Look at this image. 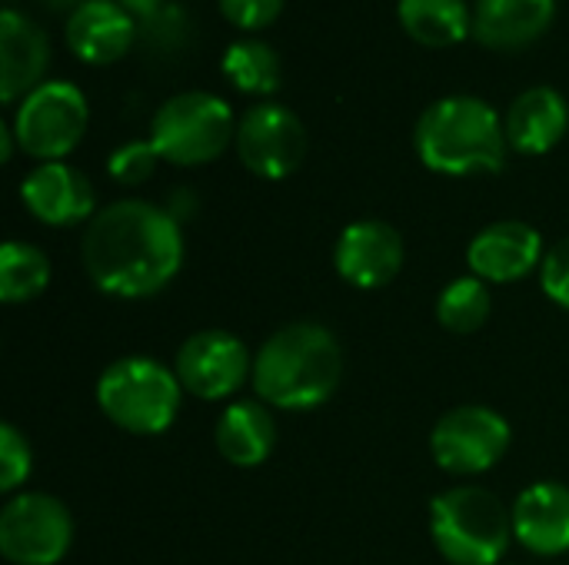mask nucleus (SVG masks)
Returning <instances> with one entry per match:
<instances>
[{"label": "nucleus", "mask_w": 569, "mask_h": 565, "mask_svg": "<svg viewBox=\"0 0 569 565\" xmlns=\"http://www.w3.org/2000/svg\"><path fill=\"white\" fill-rule=\"evenodd\" d=\"M80 260L100 293L143 300L180 273L183 233L170 210L147 200H117L87 223Z\"/></svg>", "instance_id": "obj_1"}, {"label": "nucleus", "mask_w": 569, "mask_h": 565, "mask_svg": "<svg viewBox=\"0 0 569 565\" xmlns=\"http://www.w3.org/2000/svg\"><path fill=\"white\" fill-rule=\"evenodd\" d=\"M253 390L277 410H317L343 380V350L320 323H287L253 356Z\"/></svg>", "instance_id": "obj_2"}, {"label": "nucleus", "mask_w": 569, "mask_h": 565, "mask_svg": "<svg viewBox=\"0 0 569 565\" xmlns=\"http://www.w3.org/2000/svg\"><path fill=\"white\" fill-rule=\"evenodd\" d=\"M413 147L420 163L433 173H497L507 163V127L487 100L453 93L440 97L420 113L413 127Z\"/></svg>", "instance_id": "obj_3"}, {"label": "nucleus", "mask_w": 569, "mask_h": 565, "mask_svg": "<svg viewBox=\"0 0 569 565\" xmlns=\"http://www.w3.org/2000/svg\"><path fill=\"white\" fill-rule=\"evenodd\" d=\"M430 536L450 565H497L513 539V516L490 490L453 486L430 506Z\"/></svg>", "instance_id": "obj_4"}, {"label": "nucleus", "mask_w": 569, "mask_h": 565, "mask_svg": "<svg viewBox=\"0 0 569 565\" xmlns=\"http://www.w3.org/2000/svg\"><path fill=\"white\" fill-rule=\"evenodd\" d=\"M183 386L173 370L147 356H123L97 380L100 413L123 433L160 436L180 413Z\"/></svg>", "instance_id": "obj_5"}, {"label": "nucleus", "mask_w": 569, "mask_h": 565, "mask_svg": "<svg viewBox=\"0 0 569 565\" xmlns=\"http://www.w3.org/2000/svg\"><path fill=\"white\" fill-rule=\"evenodd\" d=\"M237 137L233 110L210 90H183L160 103L150 120V143L173 167H203Z\"/></svg>", "instance_id": "obj_6"}, {"label": "nucleus", "mask_w": 569, "mask_h": 565, "mask_svg": "<svg viewBox=\"0 0 569 565\" xmlns=\"http://www.w3.org/2000/svg\"><path fill=\"white\" fill-rule=\"evenodd\" d=\"M87 120H90V107L77 83L43 80L17 103L10 127L27 157L40 163H53L77 150V143L87 133Z\"/></svg>", "instance_id": "obj_7"}, {"label": "nucleus", "mask_w": 569, "mask_h": 565, "mask_svg": "<svg viewBox=\"0 0 569 565\" xmlns=\"http://www.w3.org/2000/svg\"><path fill=\"white\" fill-rule=\"evenodd\" d=\"M510 450V423L480 403L457 406L440 416L430 433V453L450 476H480Z\"/></svg>", "instance_id": "obj_8"}, {"label": "nucleus", "mask_w": 569, "mask_h": 565, "mask_svg": "<svg viewBox=\"0 0 569 565\" xmlns=\"http://www.w3.org/2000/svg\"><path fill=\"white\" fill-rule=\"evenodd\" d=\"M73 543L67 506L47 493H20L0 513V556L13 565H57Z\"/></svg>", "instance_id": "obj_9"}, {"label": "nucleus", "mask_w": 569, "mask_h": 565, "mask_svg": "<svg viewBox=\"0 0 569 565\" xmlns=\"http://www.w3.org/2000/svg\"><path fill=\"white\" fill-rule=\"evenodd\" d=\"M233 147H237L240 163L253 176L283 180L307 157V130H303V120L290 107L260 100L237 120Z\"/></svg>", "instance_id": "obj_10"}, {"label": "nucleus", "mask_w": 569, "mask_h": 565, "mask_svg": "<svg viewBox=\"0 0 569 565\" xmlns=\"http://www.w3.org/2000/svg\"><path fill=\"white\" fill-rule=\"evenodd\" d=\"M173 373L180 386L207 403L230 400L247 376H253V360L247 356L243 340H237L227 330H200L183 340L177 350Z\"/></svg>", "instance_id": "obj_11"}, {"label": "nucleus", "mask_w": 569, "mask_h": 565, "mask_svg": "<svg viewBox=\"0 0 569 565\" xmlns=\"http://www.w3.org/2000/svg\"><path fill=\"white\" fill-rule=\"evenodd\" d=\"M333 266L340 280L357 290L387 286L403 266V236L387 220L367 216L343 226L333 246Z\"/></svg>", "instance_id": "obj_12"}, {"label": "nucleus", "mask_w": 569, "mask_h": 565, "mask_svg": "<svg viewBox=\"0 0 569 565\" xmlns=\"http://www.w3.org/2000/svg\"><path fill=\"white\" fill-rule=\"evenodd\" d=\"M20 200L47 226H77L97 216L93 183L63 160L37 163L20 183Z\"/></svg>", "instance_id": "obj_13"}, {"label": "nucleus", "mask_w": 569, "mask_h": 565, "mask_svg": "<svg viewBox=\"0 0 569 565\" xmlns=\"http://www.w3.org/2000/svg\"><path fill=\"white\" fill-rule=\"evenodd\" d=\"M543 236L523 220H497L467 246V266L483 283H517L543 266Z\"/></svg>", "instance_id": "obj_14"}, {"label": "nucleus", "mask_w": 569, "mask_h": 565, "mask_svg": "<svg viewBox=\"0 0 569 565\" xmlns=\"http://www.w3.org/2000/svg\"><path fill=\"white\" fill-rule=\"evenodd\" d=\"M50 67L47 33L13 7L0 10V103H20Z\"/></svg>", "instance_id": "obj_15"}, {"label": "nucleus", "mask_w": 569, "mask_h": 565, "mask_svg": "<svg viewBox=\"0 0 569 565\" xmlns=\"http://www.w3.org/2000/svg\"><path fill=\"white\" fill-rule=\"evenodd\" d=\"M140 27L117 0H83L63 23V37L73 57L83 63H113L120 60Z\"/></svg>", "instance_id": "obj_16"}, {"label": "nucleus", "mask_w": 569, "mask_h": 565, "mask_svg": "<svg viewBox=\"0 0 569 565\" xmlns=\"http://www.w3.org/2000/svg\"><path fill=\"white\" fill-rule=\"evenodd\" d=\"M513 539L537 556L569 553V486L533 483L527 486L513 509Z\"/></svg>", "instance_id": "obj_17"}, {"label": "nucleus", "mask_w": 569, "mask_h": 565, "mask_svg": "<svg viewBox=\"0 0 569 565\" xmlns=\"http://www.w3.org/2000/svg\"><path fill=\"white\" fill-rule=\"evenodd\" d=\"M503 127H507V143L517 153L527 157L550 153L567 137V97L553 87H530L510 103Z\"/></svg>", "instance_id": "obj_18"}, {"label": "nucleus", "mask_w": 569, "mask_h": 565, "mask_svg": "<svg viewBox=\"0 0 569 565\" xmlns=\"http://www.w3.org/2000/svg\"><path fill=\"white\" fill-rule=\"evenodd\" d=\"M557 0H477L473 37L490 50H523L547 33Z\"/></svg>", "instance_id": "obj_19"}, {"label": "nucleus", "mask_w": 569, "mask_h": 565, "mask_svg": "<svg viewBox=\"0 0 569 565\" xmlns=\"http://www.w3.org/2000/svg\"><path fill=\"white\" fill-rule=\"evenodd\" d=\"M213 443H217V453L230 466L253 470V466L267 463V456L273 453V443H277V426H273L270 410L257 400L230 403L217 420Z\"/></svg>", "instance_id": "obj_20"}, {"label": "nucleus", "mask_w": 569, "mask_h": 565, "mask_svg": "<svg viewBox=\"0 0 569 565\" xmlns=\"http://www.w3.org/2000/svg\"><path fill=\"white\" fill-rule=\"evenodd\" d=\"M397 17L423 47H457L473 33L467 0H397Z\"/></svg>", "instance_id": "obj_21"}, {"label": "nucleus", "mask_w": 569, "mask_h": 565, "mask_svg": "<svg viewBox=\"0 0 569 565\" xmlns=\"http://www.w3.org/2000/svg\"><path fill=\"white\" fill-rule=\"evenodd\" d=\"M220 70L240 93H253V97L277 93L280 80H283L277 50L260 37H240V40L227 43V50L220 57Z\"/></svg>", "instance_id": "obj_22"}, {"label": "nucleus", "mask_w": 569, "mask_h": 565, "mask_svg": "<svg viewBox=\"0 0 569 565\" xmlns=\"http://www.w3.org/2000/svg\"><path fill=\"white\" fill-rule=\"evenodd\" d=\"M50 283V260L20 240L3 243L0 250V300L3 303H30Z\"/></svg>", "instance_id": "obj_23"}, {"label": "nucleus", "mask_w": 569, "mask_h": 565, "mask_svg": "<svg viewBox=\"0 0 569 565\" xmlns=\"http://www.w3.org/2000/svg\"><path fill=\"white\" fill-rule=\"evenodd\" d=\"M490 310H493V300L480 276H460V280L447 283L437 300L440 326L450 333H460V336L483 330V323L490 320Z\"/></svg>", "instance_id": "obj_24"}, {"label": "nucleus", "mask_w": 569, "mask_h": 565, "mask_svg": "<svg viewBox=\"0 0 569 565\" xmlns=\"http://www.w3.org/2000/svg\"><path fill=\"white\" fill-rule=\"evenodd\" d=\"M157 163H160V153L150 143V137L147 140H127L107 157V173L120 186H140L153 176Z\"/></svg>", "instance_id": "obj_25"}, {"label": "nucleus", "mask_w": 569, "mask_h": 565, "mask_svg": "<svg viewBox=\"0 0 569 565\" xmlns=\"http://www.w3.org/2000/svg\"><path fill=\"white\" fill-rule=\"evenodd\" d=\"M140 37L150 50H160V53L180 50L183 43H190V13L167 0L157 13L140 20Z\"/></svg>", "instance_id": "obj_26"}, {"label": "nucleus", "mask_w": 569, "mask_h": 565, "mask_svg": "<svg viewBox=\"0 0 569 565\" xmlns=\"http://www.w3.org/2000/svg\"><path fill=\"white\" fill-rule=\"evenodd\" d=\"M30 466H33L30 443L20 436L17 426L3 423L0 426V490L3 493L20 490L27 483V476H30Z\"/></svg>", "instance_id": "obj_27"}, {"label": "nucleus", "mask_w": 569, "mask_h": 565, "mask_svg": "<svg viewBox=\"0 0 569 565\" xmlns=\"http://www.w3.org/2000/svg\"><path fill=\"white\" fill-rule=\"evenodd\" d=\"M217 3H220V13L233 27H240V30H263V27H270L280 17L287 0H217Z\"/></svg>", "instance_id": "obj_28"}, {"label": "nucleus", "mask_w": 569, "mask_h": 565, "mask_svg": "<svg viewBox=\"0 0 569 565\" xmlns=\"http://www.w3.org/2000/svg\"><path fill=\"white\" fill-rule=\"evenodd\" d=\"M540 286L557 306L569 310V236L547 250L540 266Z\"/></svg>", "instance_id": "obj_29"}, {"label": "nucleus", "mask_w": 569, "mask_h": 565, "mask_svg": "<svg viewBox=\"0 0 569 565\" xmlns=\"http://www.w3.org/2000/svg\"><path fill=\"white\" fill-rule=\"evenodd\" d=\"M117 3H120L133 20H147V17H150V13H157L167 0H117Z\"/></svg>", "instance_id": "obj_30"}, {"label": "nucleus", "mask_w": 569, "mask_h": 565, "mask_svg": "<svg viewBox=\"0 0 569 565\" xmlns=\"http://www.w3.org/2000/svg\"><path fill=\"white\" fill-rule=\"evenodd\" d=\"M13 147H20V143H17V133H13V127H10V123H0V160H3V163H10V157H13Z\"/></svg>", "instance_id": "obj_31"}, {"label": "nucleus", "mask_w": 569, "mask_h": 565, "mask_svg": "<svg viewBox=\"0 0 569 565\" xmlns=\"http://www.w3.org/2000/svg\"><path fill=\"white\" fill-rule=\"evenodd\" d=\"M37 3H40L43 10H57V13H60V10H67V17H70L83 0H37Z\"/></svg>", "instance_id": "obj_32"}]
</instances>
